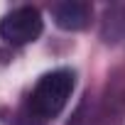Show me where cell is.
Returning <instances> with one entry per match:
<instances>
[{
  "label": "cell",
  "instance_id": "6da1fadb",
  "mask_svg": "<svg viewBox=\"0 0 125 125\" xmlns=\"http://www.w3.org/2000/svg\"><path fill=\"white\" fill-rule=\"evenodd\" d=\"M71 91H74V71L56 69V71L44 74L34 83V88L30 93V110H32V115H37L39 120L56 118L66 108V103L71 98Z\"/></svg>",
  "mask_w": 125,
  "mask_h": 125
},
{
  "label": "cell",
  "instance_id": "7a4b0ae2",
  "mask_svg": "<svg viewBox=\"0 0 125 125\" xmlns=\"http://www.w3.org/2000/svg\"><path fill=\"white\" fill-rule=\"evenodd\" d=\"M42 27L44 22H42L39 10L32 5H22L0 20V39H5L8 44H15V47H22V44L34 42L42 34Z\"/></svg>",
  "mask_w": 125,
  "mask_h": 125
},
{
  "label": "cell",
  "instance_id": "3957f363",
  "mask_svg": "<svg viewBox=\"0 0 125 125\" xmlns=\"http://www.w3.org/2000/svg\"><path fill=\"white\" fill-rule=\"evenodd\" d=\"M52 17L56 27L66 30V32H79L91 25L93 8L81 0H66V3H54L52 5Z\"/></svg>",
  "mask_w": 125,
  "mask_h": 125
}]
</instances>
